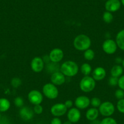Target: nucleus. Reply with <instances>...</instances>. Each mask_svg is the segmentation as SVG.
Segmentation results:
<instances>
[{"instance_id": "obj_13", "label": "nucleus", "mask_w": 124, "mask_h": 124, "mask_svg": "<svg viewBox=\"0 0 124 124\" xmlns=\"http://www.w3.org/2000/svg\"><path fill=\"white\" fill-rule=\"evenodd\" d=\"M91 100L86 96H80L76 99L74 104L78 109H84L88 108L90 105Z\"/></svg>"}, {"instance_id": "obj_11", "label": "nucleus", "mask_w": 124, "mask_h": 124, "mask_svg": "<svg viewBox=\"0 0 124 124\" xmlns=\"http://www.w3.org/2000/svg\"><path fill=\"white\" fill-rule=\"evenodd\" d=\"M66 81L65 76L60 71L53 72L51 76V82L55 86H60L64 84Z\"/></svg>"}, {"instance_id": "obj_21", "label": "nucleus", "mask_w": 124, "mask_h": 124, "mask_svg": "<svg viewBox=\"0 0 124 124\" xmlns=\"http://www.w3.org/2000/svg\"><path fill=\"white\" fill-rule=\"evenodd\" d=\"M80 70L82 73L85 76H89L92 71V68L91 66L89 65L88 63H85L82 64L81 66Z\"/></svg>"}, {"instance_id": "obj_32", "label": "nucleus", "mask_w": 124, "mask_h": 124, "mask_svg": "<svg viewBox=\"0 0 124 124\" xmlns=\"http://www.w3.org/2000/svg\"><path fill=\"white\" fill-rule=\"evenodd\" d=\"M117 85L119 86L120 89L124 91V76H121L119 78Z\"/></svg>"}, {"instance_id": "obj_29", "label": "nucleus", "mask_w": 124, "mask_h": 124, "mask_svg": "<svg viewBox=\"0 0 124 124\" xmlns=\"http://www.w3.org/2000/svg\"><path fill=\"white\" fill-rule=\"evenodd\" d=\"M118 80H119V78L111 76L108 79V84L111 86H116L118 85Z\"/></svg>"}, {"instance_id": "obj_39", "label": "nucleus", "mask_w": 124, "mask_h": 124, "mask_svg": "<svg viewBox=\"0 0 124 124\" xmlns=\"http://www.w3.org/2000/svg\"><path fill=\"white\" fill-rule=\"evenodd\" d=\"M1 112H0V120H1Z\"/></svg>"}, {"instance_id": "obj_4", "label": "nucleus", "mask_w": 124, "mask_h": 124, "mask_svg": "<svg viewBox=\"0 0 124 124\" xmlns=\"http://www.w3.org/2000/svg\"><path fill=\"white\" fill-rule=\"evenodd\" d=\"M44 96L49 99H55L58 96V89L55 85L52 83L45 84L42 88Z\"/></svg>"}, {"instance_id": "obj_6", "label": "nucleus", "mask_w": 124, "mask_h": 124, "mask_svg": "<svg viewBox=\"0 0 124 124\" xmlns=\"http://www.w3.org/2000/svg\"><path fill=\"white\" fill-rule=\"evenodd\" d=\"M28 100L32 105H40L42 103L43 96L42 93L39 90L33 89L28 93Z\"/></svg>"}, {"instance_id": "obj_14", "label": "nucleus", "mask_w": 124, "mask_h": 124, "mask_svg": "<svg viewBox=\"0 0 124 124\" xmlns=\"http://www.w3.org/2000/svg\"><path fill=\"white\" fill-rule=\"evenodd\" d=\"M121 3L119 0H107L105 4V8L107 11L115 12L120 9Z\"/></svg>"}, {"instance_id": "obj_22", "label": "nucleus", "mask_w": 124, "mask_h": 124, "mask_svg": "<svg viewBox=\"0 0 124 124\" xmlns=\"http://www.w3.org/2000/svg\"><path fill=\"white\" fill-rule=\"evenodd\" d=\"M83 57H84L85 59L88 61L93 60L95 57L94 51H93V49H88L84 51Z\"/></svg>"}, {"instance_id": "obj_25", "label": "nucleus", "mask_w": 124, "mask_h": 124, "mask_svg": "<svg viewBox=\"0 0 124 124\" xmlns=\"http://www.w3.org/2000/svg\"><path fill=\"white\" fill-rule=\"evenodd\" d=\"M102 103L101 100L99 97H93L90 101V104L94 108H99Z\"/></svg>"}, {"instance_id": "obj_26", "label": "nucleus", "mask_w": 124, "mask_h": 124, "mask_svg": "<svg viewBox=\"0 0 124 124\" xmlns=\"http://www.w3.org/2000/svg\"><path fill=\"white\" fill-rule=\"evenodd\" d=\"M12 86L14 88H18L21 85V80L20 78L18 77H14L12 79L10 82Z\"/></svg>"}, {"instance_id": "obj_12", "label": "nucleus", "mask_w": 124, "mask_h": 124, "mask_svg": "<svg viewBox=\"0 0 124 124\" xmlns=\"http://www.w3.org/2000/svg\"><path fill=\"white\" fill-rule=\"evenodd\" d=\"M67 117L69 121L72 124L78 122L81 118V113L77 108H71L68 111Z\"/></svg>"}, {"instance_id": "obj_31", "label": "nucleus", "mask_w": 124, "mask_h": 124, "mask_svg": "<svg viewBox=\"0 0 124 124\" xmlns=\"http://www.w3.org/2000/svg\"><path fill=\"white\" fill-rule=\"evenodd\" d=\"M33 110H34V113H35V114H41L43 111V108L41 105V104L36 105H34Z\"/></svg>"}, {"instance_id": "obj_17", "label": "nucleus", "mask_w": 124, "mask_h": 124, "mask_svg": "<svg viewBox=\"0 0 124 124\" xmlns=\"http://www.w3.org/2000/svg\"><path fill=\"white\" fill-rule=\"evenodd\" d=\"M99 114V109H97V108H94V107H92L86 111L85 116L86 118L88 120L93 122L97 119Z\"/></svg>"}, {"instance_id": "obj_28", "label": "nucleus", "mask_w": 124, "mask_h": 124, "mask_svg": "<svg viewBox=\"0 0 124 124\" xmlns=\"http://www.w3.org/2000/svg\"><path fill=\"white\" fill-rule=\"evenodd\" d=\"M14 103H15V106H16V107L21 108V107H23L24 101L21 97H16V98L14 99Z\"/></svg>"}, {"instance_id": "obj_30", "label": "nucleus", "mask_w": 124, "mask_h": 124, "mask_svg": "<svg viewBox=\"0 0 124 124\" xmlns=\"http://www.w3.org/2000/svg\"><path fill=\"white\" fill-rule=\"evenodd\" d=\"M115 97L117 99H122L124 98V91L122 89H117L115 92Z\"/></svg>"}, {"instance_id": "obj_8", "label": "nucleus", "mask_w": 124, "mask_h": 124, "mask_svg": "<svg viewBox=\"0 0 124 124\" xmlns=\"http://www.w3.org/2000/svg\"><path fill=\"white\" fill-rule=\"evenodd\" d=\"M67 109L68 108L64 103H58L52 106L51 108V113L54 117H59L65 115L67 113Z\"/></svg>"}, {"instance_id": "obj_40", "label": "nucleus", "mask_w": 124, "mask_h": 124, "mask_svg": "<svg viewBox=\"0 0 124 124\" xmlns=\"http://www.w3.org/2000/svg\"><path fill=\"white\" fill-rule=\"evenodd\" d=\"M103 1H107V0H103Z\"/></svg>"}, {"instance_id": "obj_5", "label": "nucleus", "mask_w": 124, "mask_h": 124, "mask_svg": "<svg viewBox=\"0 0 124 124\" xmlns=\"http://www.w3.org/2000/svg\"><path fill=\"white\" fill-rule=\"evenodd\" d=\"M99 111L104 117H111L115 111V107L112 102L106 101L101 103L99 107Z\"/></svg>"}, {"instance_id": "obj_18", "label": "nucleus", "mask_w": 124, "mask_h": 124, "mask_svg": "<svg viewBox=\"0 0 124 124\" xmlns=\"http://www.w3.org/2000/svg\"><path fill=\"white\" fill-rule=\"evenodd\" d=\"M116 42L117 47L120 49L124 51V29L121 30L117 33L116 37Z\"/></svg>"}, {"instance_id": "obj_7", "label": "nucleus", "mask_w": 124, "mask_h": 124, "mask_svg": "<svg viewBox=\"0 0 124 124\" xmlns=\"http://www.w3.org/2000/svg\"><path fill=\"white\" fill-rule=\"evenodd\" d=\"M116 42L112 39H107L102 44L103 51L108 55L114 54L117 49Z\"/></svg>"}, {"instance_id": "obj_20", "label": "nucleus", "mask_w": 124, "mask_h": 124, "mask_svg": "<svg viewBox=\"0 0 124 124\" xmlns=\"http://www.w3.org/2000/svg\"><path fill=\"white\" fill-rule=\"evenodd\" d=\"M10 102L6 98L0 99V112H6L9 109Z\"/></svg>"}, {"instance_id": "obj_2", "label": "nucleus", "mask_w": 124, "mask_h": 124, "mask_svg": "<svg viewBox=\"0 0 124 124\" xmlns=\"http://www.w3.org/2000/svg\"><path fill=\"white\" fill-rule=\"evenodd\" d=\"M60 72L67 77H74L78 73V66L74 61H66L61 65Z\"/></svg>"}, {"instance_id": "obj_38", "label": "nucleus", "mask_w": 124, "mask_h": 124, "mask_svg": "<svg viewBox=\"0 0 124 124\" xmlns=\"http://www.w3.org/2000/svg\"><path fill=\"white\" fill-rule=\"evenodd\" d=\"M120 3H121V4H122V5L124 6V0H121V1H120Z\"/></svg>"}, {"instance_id": "obj_15", "label": "nucleus", "mask_w": 124, "mask_h": 124, "mask_svg": "<svg viewBox=\"0 0 124 124\" xmlns=\"http://www.w3.org/2000/svg\"><path fill=\"white\" fill-rule=\"evenodd\" d=\"M20 116L23 120L28 121L32 119L34 115V112L32 109L27 107H23L19 112Z\"/></svg>"}, {"instance_id": "obj_35", "label": "nucleus", "mask_w": 124, "mask_h": 124, "mask_svg": "<svg viewBox=\"0 0 124 124\" xmlns=\"http://www.w3.org/2000/svg\"><path fill=\"white\" fill-rule=\"evenodd\" d=\"M122 60H122V58H120V57H117V58L116 59V63H122Z\"/></svg>"}, {"instance_id": "obj_23", "label": "nucleus", "mask_w": 124, "mask_h": 124, "mask_svg": "<svg viewBox=\"0 0 124 124\" xmlns=\"http://www.w3.org/2000/svg\"><path fill=\"white\" fill-rule=\"evenodd\" d=\"M113 14L111 12H109L108 11H105L103 14V20L105 23L109 24L112 23L113 21Z\"/></svg>"}, {"instance_id": "obj_3", "label": "nucleus", "mask_w": 124, "mask_h": 124, "mask_svg": "<svg viewBox=\"0 0 124 124\" xmlns=\"http://www.w3.org/2000/svg\"><path fill=\"white\" fill-rule=\"evenodd\" d=\"M81 90L84 93H90L96 87V80L89 76H85L81 79L79 83Z\"/></svg>"}, {"instance_id": "obj_34", "label": "nucleus", "mask_w": 124, "mask_h": 124, "mask_svg": "<svg viewBox=\"0 0 124 124\" xmlns=\"http://www.w3.org/2000/svg\"><path fill=\"white\" fill-rule=\"evenodd\" d=\"M64 104L65 105V106H66L67 108H71L72 105H73V102H72L71 100H67V101H65Z\"/></svg>"}, {"instance_id": "obj_24", "label": "nucleus", "mask_w": 124, "mask_h": 124, "mask_svg": "<svg viewBox=\"0 0 124 124\" xmlns=\"http://www.w3.org/2000/svg\"><path fill=\"white\" fill-rule=\"evenodd\" d=\"M100 124H117V122L111 117H106L101 120Z\"/></svg>"}, {"instance_id": "obj_10", "label": "nucleus", "mask_w": 124, "mask_h": 124, "mask_svg": "<svg viewBox=\"0 0 124 124\" xmlns=\"http://www.w3.org/2000/svg\"><path fill=\"white\" fill-rule=\"evenodd\" d=\"M64 53L63 51L60 48H54L51 50L49 54L50 61L52 63H57L63 58Z\"/></svg>"}, {"instance_id": "obj_9", "label": "nucleus", "mask_w": 124, "mask_h": 124, "mask_svg": "<svg viewBox=\"0 0 124 124\" xmlns=\"http://www.w3.org/2000/svg\"><path fill=\"white\" fill-rule=\"evenodd\" d=\"M45 66L43 59L40 57H35L31 62V67L34 72L39 73L43 71Z\"/></svg>"}, {"instance_id": "obj_27", "label": "nucleus", "mask_w": 124, "mask_h": 124, "mask_svg": "<svg viewBox=\"0 0 124 124\" xmlns=\"http://www.w3.org/2000/svg\"><path fill=\"white\" fill-rule=\"evenodd\" d=\"M117 109L120 113L124 114V98L119 100L117 103Z\"/></svg>"}, {"instance_id": "obj_36", "label": "nucleus", "mask_w": 124, "mask_h": 124, "mask_svg": "<svg viewBox=\"0 0 124 124\" xmlns=\"http://www.w3.org/2000/svg\"><path fill=\"white\" fill-rule=\"evenodd\" d=\"M62 124H72V122H71L70 121H69L68 120H66V121H65V122H63Z\"/></svg>"}, {"instance_id": "obj_16", "label": "nucleus", "mask_w": 124, "mask_h": 124, "mask_svg": "<svg viewBox=\"0 0 124 124\" xmlns=\"http://www.w3.org/2000/svg\"><path fill=\"white\" fill-rule=\"evenodd\" d=\"M107 75V72L105 68L101 66H99L95 68L93 71L92 76L93 78L96 81H101L105 78Z\"/></svg>"}, {"instance_id": "obj_37", "label": "nucleus", "mask_w": 124, "mask_h": 124, "mask_svg": "<svg viewBox=\"0 0 124 124\" xmlns=\"http://www.w3.org/2000/svg\"><path fill=\"white\" fill-rule=\"evenodd\" d=\"M122 67H123V68L124 69V59H123L122 62Z\"/></svg>"}, {"instance_id": "obj_33", "label": "nucleus", "mask_w": 124, "mask_h": 124, "mask_svg": "<svg viewBox=\"0 0 124 124\" xmlns=\"http://www.w3.org/2000/svg\"><path fill=\"white\" fill-rule=\"evenodd\" d=\"M50 124H62V122L59 117H54L51 120Z\"/></svg>"}, {"instance_id": "obj_19", "label": "nucleus", "mask_w": 124, "mask_h": 124, "mask_svg": "<svg viewBox=\"0 0 124 124\" xmlns=\"http://www.w3.org/2000/svg\"><path fill=\"white\" fill-rule=\"evenodd\" d=\"M123 72H124V68L122 66L119 65L113 66L111 69L110 71V74L112 77H117V78H119L120 76H122Z\"/></svg>"}, {"instance_id": "obj_1", "label": "nucleus", "mask_w": 124, "mask_h": 124, "mask_svg": "<svg viewBox=\"0 0 124 124\" xmlns=\"http://www.w3.org/2000/svg\"><path fill=\"white\" fill-rule=\"evenodd\" d=\"M75 49L80 51H85L88 49L91 45L90 38L85 34H80L76 37L73 41Z\"/></svg>"}]
</instances>
